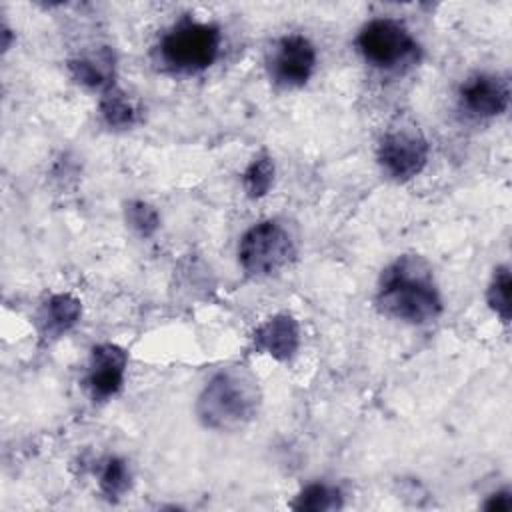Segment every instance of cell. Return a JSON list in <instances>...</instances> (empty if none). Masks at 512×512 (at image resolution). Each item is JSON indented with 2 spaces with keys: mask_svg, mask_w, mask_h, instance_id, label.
Returning a JSON list of instances; mask_svg holds the SVG:
<instances>
[{
  "mask_svg": "<svg viewBox=\"0 0 512 512\" xmlns=\"http://www.w3.org/2000/svg\"><path fill=\"white\" fill-rule=\"evenodd\" d=\"M126 364H128V356L116 344L106 342L92 348L88 374H86V386L92 400L104 402L120 392L124 384Z\"/></svg>",
  "mask_w": 512,
  "mask_h": 512,
  "instance_id": "8",
  "label": "cell"
},
{
  "mask_svg": "<svg viewBox=\"0 0 512 512\" xmlns=\"http://www.w3.org/2000/svg\"><path fill=\"white\" fill-rule=\"evenodd\" d=\"M82 314V304L72 294L50 296L38 312V326L44 338H60L66 334Z\"/></svg>",
  "mask_w": 512,
  "mask_h": 512,
  "instance_id": "12",
  "label": "cell"
},
{
  "mask_svg": "<svg viewBox=\"0 0 512 512\" xmlns=\"http://www.w3.org/2000/svg\"><path fill=\"white\" fill-rule=\"evenodd\" d=\"M340 506H342L340 490L320 482L306 486L292 504L294 510H306V512H328Z\"/></svg>",
  "mask_w": 512,
  "mask_h": 512,
  "instance_id": "14",
  "label": "cell"
},
{
  "mask_svg": "<svg viewBox=\"0 0 512 512\" xmlns=\"http://www.w3.org/2000/svg\"><path fill=\"white\" fill-rule=\"evenodd\" d=\"M486 510H496V512H506L512 508V496L508 490H500L488 496V500L484 502Z\"/></svg>",
  "mask_w": 512,
  "mask_h": 512,
  "instance_id": "19",
  "label": "cell"
},
{
  "mask_svg": "<svg viewBox=\"0 0 512 512\" xmlns=\"http://www.w3.org/2000/svg\"><path fill=\"white\" fill-rule=\"evenodd\" d=\"M316 68V48L302 34L282 36L272 56V76L286 88L304 86Z\"/></svg>",
  "mask_w": 512,
  "mask_h": 512,
  "instance_id": "7",
  "label": "cell"
},
{
  "mask_svg": "<svg viewBox=\"0 0 512 512\" xmlns=\"http://www.w3.org/2000/svg\"><path fill=\"white\" fill-rule=\"evenodd\" d=\"M68 66L74 80H78L82 86L102 92L114 88V54L106 46L70 60Z\"/></svg>",
  "mask_w": 512,
  "mask_h": 512,
  "instance_id": "11",
  "label": "cell"
},
{
  "mask_svg": "<svg viewBox=\"0 0 512 512\" xmlns=\"http://www.w3.org/2000/svg\"><path fill=\"white\" fill-rule=\"evenodd\" d=\"M300 346V328L294 316L276 314L254 332V348L280 362L290 360Z\"/></svg>",
  "mask_w": 512,
  "mask_h": 512,
  "instance_id": "10",
  "label": "cell"
},
{
  "mask_svg": "<svg viewBox=\"0 0 512 512\" xmlns=\"http://www.w3.org/2000/svg\"><path fill=\"white\" fill-rule=\"evenodd\" d=\"M376 304L386 316L408 324L436 320L442 298L428 262L416 254L396 258L380 276Z\"/></svg>",
  "mask_w": 512,
  "mask_h": 512,
  "instance_id": "1",
  "label": "cell"
},
{
  "mask_svg": "<svg viewBox=\"0 0 512 512\" xmlns=\"http://www.w3.org/2000/svg\"><path fill=\"white\" fill-rule=\"evenodd\" d=\"M244 190L250 198H262L268 194L274 182V162L266 152H260L242 174Z\"/></svg>",
  "mask_w": 512,
  "mask_h": 512,
  "instance_id": "15",
  "label": "cell"
},
{
  "mask_svg": "<svg viewBox=\"0 0 512 512\" xmlns=\"http://www.w3.org/2000/svg\"><path fill=\"white\" fill-rule=\"evenodd\" d=\"M294 254L288 232L272 222H260L252 226L240 240L238 260L246 274L262 278L278 272Z\"/></svg>",
  "mask_w": 512,
  "mask_h": 512,
  "instance_id": "5",
  "label": "cell"
},
{
  "mask_svg": "<svg viewBox=\"0 0 512 512\" xmlns=\"http://www.w3.org/2000/svg\"><path fill=\"white\" fill-rule=\"evenodd\" d=\"M356 46L364 60L380 70H398L418 58L420 46L410 30L394 18H374L362 26Z\"/></svg>",
  "mask_w": 512,
  "mask_h": 512,
  "instance_id": "4",
  "label": "cell"
},
{
  "mask_svg": "<svg viewBox=\"0 0 512 512\" xmlns=\"http://www.w3.org/2000/svg\"><path fill=\"white\" fill-rule=\"evenodd\" d=\"M510 102L508 82L496 74H476L460 86L462 108L476 118H494L506 112Z\"/></svg>",
  "mask_w": 512,
  "mask_h": 512,
  "instance_id": "9",
  "label": "cell"
},
{
  "mask_svg": "<svg viewBox=\"0 0 512 512\" xmlns=\"http://www.w3.org/2000/svg\"><path fill=\"white\" fill-rule=\"evenodd\" d=\"M126 220L144 238L152 236L158 230V226H160L158 212L150 204H146L142 200H132L126 206Z\"/></svg>",
  "mask_w": 512,
  "mask_h": 512,
  "instance_id": "18",
  "label": "cell"
},
{
  "mask_svg": "<svg viewBox=\"0 0 512 512\" xmlns=\"http://www.w3.org/2000/svg\"><path fill=\"white\" fill-rule=\"evenodd\" d=\"M428 140L416 128L388 130L378 146L382 170L398 182L410 180L422 172L428 162Z\"/></svg>",
  "mask_w": 512,
  "mask_h": 512,
  "instance_id": "6",
  "label": "cell"
},
{
  "mask_svg": "<svg viewBox=\"0 0 512 512\" xmlns=\"http://www.w3.org/2000/svg\"><path fill=\"white\" fill-rule=\"evenodd\" d=\"M222 34L216 24L182 18L164 32L158 44L160 60L178 74L202 72L220 54Z\"/></svg>",
  "mask_w": 512,
  "mask_h": 512,
  "instance_id": "3",
  "label": "cell"
},
{
  "mask_svg": "<svg viewBox=\"0 0 512 512\" xmlns=\"http://www.w3.org/2000/svg\"><path fill=\"white\" fill-rule=\"evenodd\" d=\"M130 488V470L122 458H108L100 472V490L108 500H118Z\"/></svg>",
  "mask_w": 512,
  "mask_h": 512,
  "instance_id": "16",
  "label": "cell"
},
{
  "mask_svg": "<svg viewBox=\"0 0 512 512\" xmlns=\"http://www.w3.org/2000/svg\"><path fill=\"white\" fill-rule=\"evenodd\" d=\"M510 286H512L510 270L508 266H500L492 276V282L486 292V300H488V306L502 318V322L510 320Z\"/></svg>",
  "mask_w": 512,
  "mask_h": 512,
  "instance_id": "17",
  "label": "cell"
},
{
  "mask_svg": "<svg viewBox=\"0 0 512 512\" xmlns=\"http://www.w3.org/2000/svg\"><path fill=\"white\" fill-rule=\"evenodd\" d=\"M260 400L258 380L246 368L232 366L210 378L198 396L196 414L210 430L234 432L256 418Z\"/></svg>",
  "mask_w": 512,
  "mask_h": 512,
  "instance_id": "2",
  "label": "cell"
},
{
  "mask_svg": "<svg viewBox=\"0 0 512 512\" xmlns=\"http://www.w3.org/2000/svg\"><path fill=\"white\" fill-rule=\"evenodd\" d=\"M100 114L110 128H118V130L130 128L138 118V110L134 102L122 90H116V88H110L102 94Z\"/></svg>",
  "mask_w": 512,
  "mask_h": 512,
  "instance_id": "13",
  "label": "cell"
}]
</instances>
